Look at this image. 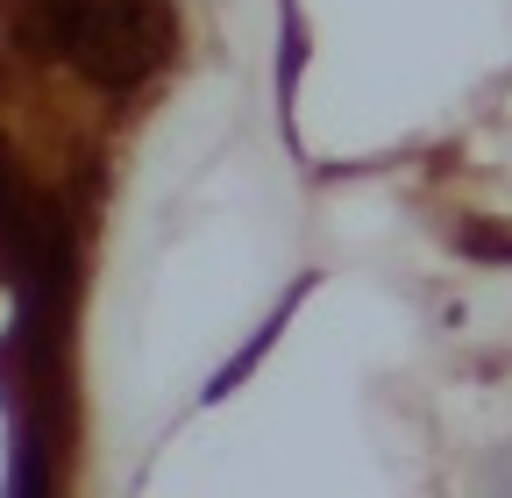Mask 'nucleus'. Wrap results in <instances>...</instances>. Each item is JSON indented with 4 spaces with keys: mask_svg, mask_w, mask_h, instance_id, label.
Here are the masks:
<instances>
[{
    "mask_svg": "<svg viewBox=\"0 0 512 498\" xmlns=\"http://www.w3.org/2000/svg\"><path fill=\"white\" fill-rule=\"evenodd\" d=\"M64 57L93 86H143L171 57V8L164 0H72Z\"/></svg>",
    "mask_w": 512,
    "mask_h": 498,
    "instance_id": "obj_1",
    "label": "nucleus"
},
{
    "mask_svg": "<svg viewBox=\"0 0 512 498\" xmlns=\"http://www.w3.org/2000/svg\"><path fill=\"white\" fill-rule=\"evenodd\" d=\"M64 29H72V0H15V43L29 57H64Z\"/></svg>",
    "mask_w": 512,
    "mask_h": 498,
    "instance_id": "obj_2",
    "label": "nucleus"
},
{
    "mask_svg": "<svg viewBox=\"0 0 512 498\" xmlns=\"http://www.w3.org/2000/svg\"><path fill=\"white\" fill-rule=\"evenodd\" d=\"M463 257H491V264H512V228H463Z\"/></svg>",
    "mask_w": 512,
    "mask_h": 498,
    "instance_id": "obj_3",
    "label": "nucleus"
}]
</instances>
